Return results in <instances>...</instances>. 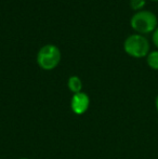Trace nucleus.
Listing matches in <instances>:
<instances>
[{
	"label": "nucleus",
	"mask_w": 158,
	"mask_h": 159,
	"mask_svg": "<svg viewBox=\"0 0 158 159\" xmlns=\"http://www.w3.org/2000/svg\"><path fill=\"white\" fill-rule=\"evenodd\" d=\"M158 19L151 11L142 10L137 12L131 17L130 25L140 35L153 33L157 28Z\"/></svg>",
	"instance_id": "f257e3e1"
},
{
	"label": "nucleus",
	"mask_w": 158,
	"mask_h": 159,
	"mask_svg": "<svg viewBox=\"0 0 158 159\" xmlns=\"http://www.w3.org/2000/svg\"><path fill=\"white\" fill-rule=\"evenodd\" d=\"M124 49L127 54L135 59L145 57L151 52L148 40L140 34H133L129 36L124 42Z\"/></svg>",
	"instance_id": "f03ea898"
},
{
	"label": "nucleus",
	"mask_w": 158,
	"mask_h": 159,
	"mask_svg": "<svg viewBox=\"0 0 158 159\" xmlns=\"http://www.w3.org/2000/svg\"><path fill=\"white\" fill-rule=\"evenodd\" d=\"M61 62V51L54 44L42 47L37 54V63L44 70L54 69Z\"/></svg>",
	"instance_id": "7ed1b4c3"
},
{
	"label": "nucleus",
	"mask_w": 158,
	"mask_h": 159,
	"mask_svg": "<svg viewBox=\"0 0 158 159\" xmlns=\"http://www.w3.org/2000/svg\"><path fill=\"white\" fill-rule=\"evenodd\" d=\"M89 105H90V98L88 94L84 92L76 93L70 100V108L76 115H82L86 113L89 108Z\"/></svg>",
	"instance_id": "20e7f679"
},
{
	"label": "nucleus",
	"mask_w": 158,
	"mask_h": 159,
	"mask_svg": "<svg viewBox=\"0 0 158 159\" xmlns=\"http://www.w3.org/2000/svg\"><path fill=\"white\" fill-rule=\"evenodd\" d=\"M67 86H68V89H70L74 94L81 92L82 82H81V80H80V78L77 77V76H72V77H70V79H68V81H67Z\"/></svg>",
	"instance_id": "39448f33"
},
{
	"label": "nucleus",
	"mask_w": 158,
	"mask_h": 159,
	"mask_svg": "<svg viewBox=\"0 0 158 159\" xmlns=\"http://www.w3.org/2000/svg\"><path fill=\"white\" fill-rule=\"evenodd\" d=\"M146 63L148 67L154 70H158V50L151 51L146 57Z\"/></svg>",
	"instance_id": "423d86ee"
},
{
	"label": "nucleus",
	"mask_w": 158,
	"mask_h": 159,
	"mask_svg": "<svg viewBox=\"0 0 158 159\" xmlns=\"http://www.w3.org/2000/svg\"><path fill=\"white\" fill-rule=\"evenodd\" d=\"M145 6V0H130V7L132 10L142 11V9Z\"/></svg>",
	"instance_id": "0eeeda50"
},
{
	"label": "nucleus",
	"mask_w": 158,
	"mask_h": 159,
	"mask_svg": "<svg viewBox=\"0 0 158 159\" xmlns=\"http://www.w3.org/2000/svg\"><path fill=\"white\" fill-rule=\"evenodd\" d=\"M152 40H153V43L155 44V47L158 49V27L154 30V32H153Z\"/></svg>",
	"instance_id": "6e6552de"
},
{
	"label": "nucleus",
	"mask_w": 158,
	"mask_h": 159,
	"mask_svg": "<svg viewBox=\"0 0 158 159\" xmlns=\"http://www.w3.org/2000/svg\"><path fill=\"white\" fill-rule=\"evenodd\" d=\"M155 107H156V111L158 113V95L156 96V98H155Z\"/></svg>",
	"instance_id": "1a4fd4ad"
},
{
	"label": "nucleus",
	"mask_w": 158,
	"mask_h": 159,
	"mask_svg": "<svg viewBox=\"0 0 158 159\" xmlns=\"http://www.w3.org/2000/svg\"><path fill=\"white\" fill-rule=\"evenodd\" d=\"M20 159H29V158H20Z\"/></svg>",
	"instance_id": "9d476101"
},
{
	"label": "nucleus",
	"mask_w": 158,
	"mask_h": 159,
	"mask_svg": "<svg viewBox=\"0 0 158 159\" xmlns=\"http://www.w3.org/2000/svg\"><path fill=\"white\" fill-rule=\"evenodd\" d=\"M151 1H158V0H151Z\"/></svg>",
	"instance_id": "9b49d317"
}]
</instances>
